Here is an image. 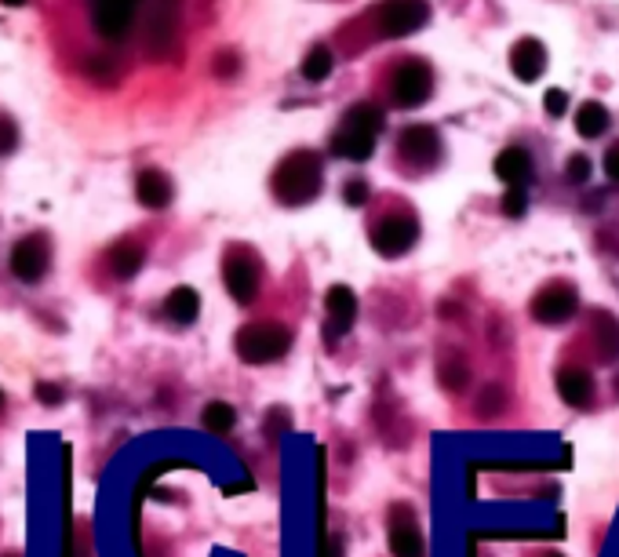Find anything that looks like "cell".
I'll return each mask as SVG.
<instances>
[{
    "label": "cell",
    "mask_w": 619,
    "mask_h": 557,
    "mask_svg": "<svg viewBox=\"0 0 619 557\" xmlns=\"http://www.w3.org/2000/svg\"><path fill=\"white\" fill-rule=\"evenodd\" d=\"M594 379H590V372H583V368H561L558 372V393H561V401L565 404H572V408H586L590 401H594Z\"/></svg>",
    "instance_id": "cell-16"
},
{
    "label": "cell",
    "mask_w": 619,
    "mask_h": 557,
    "mask_svg": "<svg viewBox=\"0 0 619 557\" xmlns=\"http://www.w3.org/2000/svg\"><path fill=\"white\" fill-rule=\"evenodd\" d=\"M321 557H342V543H339L335 535H328L324 546H321Z\"/></svg>",
    "instance_id": "cell-36"
},
{
    "label": "cell",
    "mask_w": 619,
    "mask_h": 557,
    "mask_svg": "<svg viewBox=\"0 0 619 557\" xmlns=\"http://www.w3.org/2000/svg\"><path fill=\"white\" fill-rule=\"evenodd\" d=\"M543 102H547V113H550V117H565V113H568V95H565L561 88H550Z\"/></svg>",
    "instance_id": "cell-31"
},
{
    "label": "cell",
    "mask_w": 619,
    "mask_h": 557,
    "mask_svg": "<svg viewBox=\"0 0 619 557\" xmlns=\"http://www.w3.org/2000/svg\"><path fill=\"white\" fill-rule=\"evenodd\" d=\"M390 550L394 557H423V532L408 506H398L390 514Z\"/></svg>",
    "instance_id": "cell-10"
},
{
    "label": "cell",
    "mask_w": 619,
    "mask_h": 557,
    "mask_svg": "<svg viewBox=\"0 0 619 557\" xmlns=\"http://www.w3.org/2000/svg\"><path fill=\"white\" fill-rule=\"evenodd\" d=\"M8 8H23V5H30V0H5Z\"/></svg>",
    "instance_id": "cell-37"
},
{
    "label": "cell",
    "mask_w": 619,
    "mask_h": 557,
    "mask_svg": "<svg viewBox=\"0 0 619 557\" xmlns=\"http://www.w3.org/2000/svg\"><path fill=\"white\" fill-rule=\"evenodd\" d=\"M15 146H19V127H15V120L0 117V154H12Z\"/></svg>",
    "instance_id": "cell-30"
},
{
    "label": "cell",
    "mask_w": 619,
    "mask_h": 557,
    "mask_svg": "<svg viewBox=\"0 0 619 557\" xmlns=\"http://www.w3.org/2000/svg\"><path fill=\"white\" fill-rule=\"evenodd\" d=\"M164 314H168L175 325H193L197 314H201V296H197L193 288H175V292H168V299H164Z\"/></svg>",
    "instance_id": "cell-20"
},
{
    "label": "cell",
    "mask_w": 619,
    "mask_h": 557,
    "mask_svg": "<svg viewBox=\"0 0 619 557\" xmlns=\"http://www.w3.org/2000/svg\"><path fill=\"white\" fill-rule=\"evenodd\" d=\"M437 375H441V386H448V390H463V386L470 382V372H466V364H463L459 357H448V361H441Z\"/></svg>",
    "instance_id": "cell-26"
},
{
    "label": "cell",
    "mask_w": 619,
    "mask_h": 557,
    "mask_svg": "<svg viewBox=\"0 0 619 557\" xmlns=\"http://www.w3.org/2000/svg\"><path fill=\"white\" fill-rule=\"evenodd\" d=\"M37 397H41L44 404H59V401H62V390H59V386H52V382H41Z\"/></svg>",
    "instance_id": "cell-34"
},
{
    "label": "cell",
    "mask_w": 619,
    "mask_h": 557,
    "mask_svg": "<svg viewBox=\"0 0 619 557\" xmlns=\"http://www.w3.org/2000/svg\"><path fill=\"white\" fill-rule=\"evenodd\" d=\"M416 237H419V226L408 215H390V219H383L376 230H371V244H376V251L387 255V259L405 255L416 244Z\"/></svg>",
    "instance_id": "cell-6"
},
{
    "label": "cell",
    "mask_w": 619,
    "mask_h": 557,
    "mask_svg": "<svg viewBox=\"0 0 619 557\" xmlns=\"http://www.w3.org/2000/svg\"><path fill=\"white\" fill-rule=\"evenodd\" d=\"M511 70L518 73V80L532 84V80L547 70V52H543V44H539V41H532V37L518 41V44H514V52H511Z\"/></svg>",
    "instance_id": "cell-15"
},
{
    "label": "cell",
    "mask_w": 619,
    "mask_h": 557,
    "mask_svg": "<svg viewBox=\"0 0 619 557\" xmlns=\"http://www.w3.org/2000/svg\"><path fill=\"white\" fill-rule=\"evenodd\" d=\"M175 44V0H161L150 26H146V55L164 59Z\"/></svg>",
    "instance_id": "cell-11"
},
{
    "label": "cell",
    "mask_w": 619,
    "mask_h": 557,
    "mask_svg": "<svg viewBox=\"0 0 619 557\" xmlns=\"http://www.w3.org/2000/svg\"><path fill=\"white\" fill-rule=\"evenodd\" d=\"M324 310H328V335L339 339V335L350 332V325H353V317H357V296H353L346 285H335V288H328V296H324Z\"/></svg>",
    "instance_id": "cell-13"
},
{
    "label": "cell",
    "mask_w": 619,
    "mask_h": 557,
    "mask_svg": "<svg viewBox=\"0 0 619 557\" xmlns=\"http://www.w3.org/2000/svg\"><path fill=\"white\" fill-rule=\"evenodd\" d=\"M427 0H387L380 8V30L387 37H408L427 23Z\"/></svg>",
    "instance_id": "cell-5"
},
{
    "label": "cell",
    "mask_w": 619,
    "mask_h": 557,
    "mask_svg": "<svg viewBox=\"0 0 619 557\" xmlns=\"http://www.w3.org/2000/svg\"><path fill=\"white\" fill-rule=\"evenodd\" d=\"M495 175H500L507 186H525L532 175V157L521 146H507L500 157H495Z\"/></svg>",
    "instance_id": "cell-18"
},
{
    "label": "cell",
    "mask_w": 619,
    "mask_h": 557,
    "mask_svg": "<svg viewBox=\"0 0 619 557\" xmlns=\"http://www.w3.org/2000/svg\"><path fill=\"white\" fill-rule=\"evenodd\" d=\"M525 208H529L525 186H511V190L503 194V212H507L511 219H518V215H525Z\"/></svg>",
    "instance_id": "cell-29"
},
{
    "label": "cell",
    "mask_w": 619,
    "mask_h": 557,
    "mask_svg": "<svg viewBox=\"0 0 619 557\" xmlns=\"http://www.w3.org/2000/svg\"><path fill=\"white\" fill-rule=\"evenodd\" d=\"M0 408H5V390H0Z\"/></svg>",
    "instance_id": "cell-38"
},
{
    "label": "cell",
    "mask_w": 619,
    "mask_h": 557,
    "mask_svg": "<svg viewBox=\"0 0 619 557\" xmlns=\"http://www.w3.org/2000/svg\"><path fill=\"white\" fill-rule=\"evenodd\" d=\"M259 281H263L259 259L252 251H244V248H230L226 259H222V285H226L230 299L248 307L259 296Z\"/></svg>",
    "instance_id": "cell-3"
},
{
    "label": "cell",
    "mask_w": 619,
    "mask_h": 557,
    "mask_svg": "<svg viewBox=\"0 0 619 557\" xmlns=\"http://www.w3.org/2000/svg\"><path fill=\"white\" fill-rule=\"evenodd\" d=\"M136 8L139 0H95V26L106 41L120 44L128 37L132 23H136Z\"/></svg>",
    "instance_id": "cell-7"
},
{
    "label": "cell",
    "mask_w": 619,
    "mask_h": 557,
    "mask_svg": "<svg viewBox=\"0 0 619 557\" xmlns=\"http://www.w3.org/2000/svg\"><path fill=\"white\" fill-rule=\"evenodd\" d=\"M201 420H204V427H208L211 434H230V430H233V420H237V411H233L226 401H211V404H204Z\"/></svg>",
    "instance_id": "cell-24"
},
{
    "label": "cell",
    "mask_w": 619,
    "mask_h": 557,
    "mask_svg": "<svg viewBox=\"0 0 619 557\" xmlns=\"http://www.w3.org/2000/svg\"><path fill=\"white\" fill-rule=\"evenodd\" d=\"M270 186H274V197H277L281 204H288V208L314 201L317 190H321V157L310 154V150L288 154V157L277 165Z\"/></svg>",
    "instance_id": "cell-1"
},
{
    "label": "cell",
    "mask_w": 619,
    "mask_h": 557,
    "mask_svg": "<svg viewBox=\"0 0 619 557\" xmlns=\"http://www.w3.org/2000/svg\"><path fill=\"white\" fill-rule=\"evenodd\" d=\"M597 346H601V357H615L619 354V325L608 314L597 317Z\"/></svg>",
    "instance_id": "cell-25"
},
{
    "label": "cell",
    "mask_w": 619,
    "mask_h": 557,
    "mask_svg": "<svg viewBox=\"0 0 619 557\" xmlns=\"http://www.w3.org/2000/svg\"><path fill=\"white\" fill-rule=\"evenodd\" d=\"M143 262H146V251L132 241H124L109 251V269H113V277H120V281H132V277L143 269Z\"/></svg>",
    "instance_id": "cell-19"
},
{
    "label": "cell",
    "mask_w": 619,
    "mask_h": 557,
    "mask_svg": "<svg viewBox=\"0 0 619 557\" xmlns=\"http://www.w3.org/2000/svg\"><path fill=\"white\" fill-rule=\"evenodd\" d=\"M605 172H608V179H615V183H619V146H612V150H608V157H605Z\"/></svg>",
    "instance_id": "cell-35"
},
{
    "label": "cell",
    "mask_w": 619,
    "mask_h": 557,
    "mask_svg": "<svg viewBox=\"0 0 619 557\" xmlns=\"http://www.w3.org/2000/svg\"><path fill=\"white\" fill-rule=\"evenodd\" d=\"M342 124H346V127H357V131H368V135H380L383 124H387V117H383L380 106L361 102V106H353V109L342 117Z\"/></svg>",
    "instance_id": "cell-21"
},
{
    "label": "cell",
    "mask_w": 619,
    "mask_h": 557,
    "mask_svg": "<svg viewBox=\"0 0 619 557\" xmlns=\"http://www.w3.org/2000/svg\"><path fill=\"white\" fill-rule=\"evenodd\" d=\"M136 197H139L143 208H168L172 197H175V190H172V179H168L164 172H154V168H150V172L139 175Z\"/></svg>",
    "instance_id": "cell-17"
},
{
    "label": "cell",
    "mask_w": 619,
    "mask_h": 557,
    "mask_svg": "<svg viewBox=\"0 0 619 557\" xmlns=\"http://www.w3.org/2000/svg\"><path fill=\"white\" fill-rule=\"evenodd\" d=\"M48 262H52V251H48L44 237H23L15 244V251H12V273L19 277V281H26V285L44 281Z\"/></svg>",
    "instance_id": "cell-8"
},
{
    "label": "cell",
    "mask_w": 619,
    "mask_h": 557,
    "mask_svg": "<svg viewBox=\"0 0 619 557\" xmlns=\"http://www.w3.org/2000/svg\"><path fill=\"white\" fill-rule=\"evenodd\" d=\"M342 197H346V204H364L368 201V183H346V190H342Z\"/></svg>",
    "instance_id": "cell-33"
},
{
    "label": "cell",
    "mask_w": 619,
    "mask_h": 557,
    "mask_svg": "<svg viewBox=\"0 0 619 557\" xmlns=\"http://www.w3.org/2000/svg\"><path fill=\"white\" fill-rule=\"evenodd\" d=\"M576 310H579V303H576V292H572L568 285H550V288H543V292L532 299V317L543 321V325H561V321H568Z\"/></svg>",
    "instance_id": "cell-9"
},
{
    "label": "cell",
    "mask_w": 619,
    "mask_h": 557,
    "mask_svg": "<svg viewBox=\"0 0 619 557\" xmlns=\"http://www.w3.org/2000/svg\"><path fill=\"white\" fill-rule=\"evenodd\" d=\"M211 73H215L219 80H230V77H237V73H240V55H237L233 48H222V52L211 59Z\"/></svg>",
    "instance_id": "cell-27"
},
{
    "label": "cell",
    "mask_w": 619,
    "mask_h": 557,
    "mask_svg": "<svg viewBox=\"0 0 619 557\" xmlns=\"http://www.w3.org/2000/svg\"><path fill=\"white\" fill-rule=\"evenodd\" d=\"M332 154L342 157V161H368L371 154H376V135L368 131H357V127H339L332 135Z\"/></svg>",
    "instance_id": "cell-14"
},
{
    "label": "cell",
    "mask_w": 619,
    "mask_h": 557,
    "mask_svg": "<svg viewBox=\"0 0 619 557\" xmlns=\"http://www.w3.org/2000/svg\"><path fill=\"white\" fill-rule=\"evenodd\" d=\"M398 150H401V157H408L416 165H434V157L441 150V138H437V131L430 124H412V127L401 131Z\"/></svg>",
    "instance_id": "cell-12"
},
{
    "label": "cell",
    "mask_w": 619,
    "mask_h": 557,
    "mask_svg": "<svg viewBox=\"0 0 619 557\" xmlns=\"http://www.w3.org/2000/svg\"><path fill=\"white\" fill-rule=\"evenodd\" d=\"M568 179H572V183H586V179H590V161L576 154V157L568 161Z\"/></svg>",
    "instance_id": "cell-32"
},
{
    "label": "cell",
    "mask_w": 619,
    "mask_h": 557,
    "mask_svg": "<svg viewBox=\"0 0 619 557\" xmlns=\"http://www.w3.org/2000/svg\"><path fill=\"white\" fill-rule=\"evenodd\" d=\"M233 346H237V357L248 361V364H270V361H281L292 350V332L285 325L259 321V325L240 328Z\"/></svg>",
    "instance_id": "cell-2"
},
{
    "label": "cell",
    "mask_w": 619,
    "mask_h": 557,
    "mask_svg": "<svg viewBox=\"0 0 619 557\" xmlns=\"http://www.w3.org/2000/svg\"><path fill=\"white\" fill-rule=\"evenodd\" d=\"M430 91H434V73H430V66L419 62V59H405V62L398 66V73H394V84H390L394 102H398L401 109H412V106H423V102L430 99Z\"/></svg>",
    "instance_id": "cell-4"
},
{
    "label": "cell",
    "mask_w": 619,
    "mask_h": 557,
    "mask_svg": "<svg viewBox=\"0 0 619 557\" xmlns=\"http://www.w3.org/2000/svg\"><path fill=\"white\" fill-rule=\"evenodd\" d=\"M576 127L583 138H597L601 131H608V109L601 102H583L576 109Z\"/></svg>",
    "instance_id": "cell-22"
},
{
    "label": "cell",
    "mask_w": 619,
    "mask_h": 557,
    "mask_svg": "<svg viewBox=\"0 0 619 557\" xmlns=\"http://www.w3.org/2000/svg\"><path fill=\"white\" fill-rule=\"evenodd\" d=\"M332 66H335L332 52H328L324 44H314V48L306 52V59H303V77H306L310 84H321V80L332 73Z\"/></svg>",
    "instance_id": "cell-23"
},
{
    "label": "cell",
    "mask_w": 619,
    "mask_h": 557,
    "mask_svg": "<svg viewBox=\"0 0 619 557\" xmlns=\"http://www.w3.org/2000/svg\"><path fill=\"white\" fill-rule=\"evenodd\" d=\"M507 404V393H503V386H488L481 397H477V411L481 415H495V411H500Z\"/></svg>",
    "instance_id": "cell-28"
}]
</instances>
